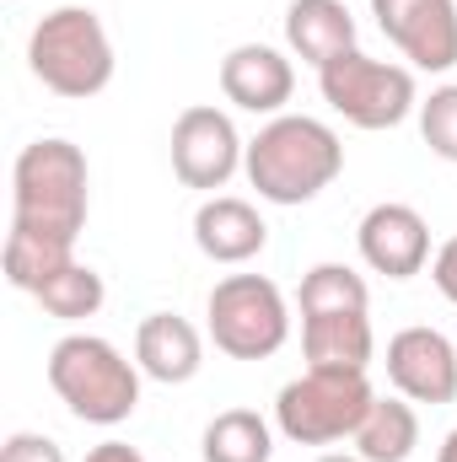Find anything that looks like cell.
<instances>
[{"label": "cell", "instance_id": "8992f818", "mask_svg": "<svg viewBox=\"0 0 457 462\" xmlns=\"http://www.w3.org/2000/svg\"><path fill=\"white\" fill-rule=\"evenodd\" d=\"M318 87H323V103L355 129H398L420 108L415 70L382 65V60H371L360 49H344L340 60H329L318 70Z\"/></svg>", "mask_w": 457, "mask_h": 462}, {"label": "cell", "instance_id": "7c38bea8", "mask_svg": "<svg viewBox=\"0 0 457 462\" xmlns=\"http://www.w3.org/2000/svg\"><path fill=\"white\" fill-rule=\"evenodd\" d=\"M221 92L242 114H280L296 92V70L269 43H237L221 60Z\"/></svg>", "mask_w": 457, "mask_h": 462}, {"label": "cell", "instance_id": "d6986e66", "mask_svg": "<svg viewBox=\"0 0 457 462\" xmlns=\"http://www.w3.org/2000/svg\"><path fill=\"white\" fill-rule=\"evenodd\" d=\"M200 452H205V462H269L275 457V436L253 409H227V414H216L205 425Z\"/></svg>", "mask_w": 457, "mask_h": 462}, {"label": "cell", "instance_id": "9c48e42d", "mask_svg": "<svg viewBox=\"0 0 457 462\" xmlns=\"http://www.w3.org/2000/svg\"><path fill=\"white\" fill-rule=\"evenodd\" d=\"M371 16L415 70L457 65V0H371Z\"/></svg>", "mask_w": 457, "mask_h": 462}, {"label": "cell", "instance_id": "9a60e30c", "mask_svg": "<svg viewBox=\"0 0 457 462\" xmlns=\"http://www.w3.org/2000/svg\"><path fill=\"white\" fill-rule=\"evenodd\" d=\"M302 349L312 371H366L377 339H371V318L366 312H318L302 318Z\"/></svg>", "mask_w": 457, "mask_h": 462}, {"label": "cell", "instance_id": "ba28073f", "mask_svg": "<svg viewBox=\"0 0 457 462\" xmlns=\"http://www.w3.org/2000/svg\"><path fill=\"white\" fill-rule=\"evenodd\" d=\"M242 156H247V145H242L237 124L221 108L194 103V108L178 114V124H173V172H178L183 189H227L231 172L242 167Z\"/></svg>", "mask_w": 457, "mask_h": 462}, {"label": "cell", "instance_id": "8fae6325", "mask_svg": "<svg viewBox=\"0 0 457 462\" xmlns=\"http://www.w3.org/2000/svg\"><path fill=\"white\" fill-rule=\"evenodd\" d=\"M355 242H360V258L387 280H415L431 263V226L415 205H393V199L371 205L360 216Z\"/></svg>", "mask_w": 457, "mask_h": 462}, {"label": "cell", "instance_id": "277c9868", "mask_svg": "<svg viewBox=\"0 0 457 462\" xmlns=\"http://www.w3.org/2000/svg\"><path fill=\"white\" fill-rule=\"evenodd\" d=\"M49 387L87 425H124L140 403V365L98 334H65L49 349Z\"/></svg>", "mask_w": 457, "mask_h": 462}, {"label": "cell", "instance_id": "7a4b0ae2", "mask_svg": "<svg viewBox=\"0 0 457 462\" xmlns=\"http://www.w3.org/2000/svg\"><path fill=\"white\" fill-rule=\"evenodd\" d=\"M242 172L258 189V199H269V205H307L344 172V145L323 118L275 114L247 140Z\"/></svg>", "mask_w": 457, "mask_h": 462}, {"label": "cell", "instance_id": "2e32d148", "mask_svg": "<svg viewBox=\"0 0 457 462\" xmlns=\"http://www.w3.org/2000/svg\"><path fill=\"white\" fill-rule=\"evenodd\" d=\"M285 43L307 65H329L344 49H355V16L344 0H291L285 11Z\"/></svg>", "mask_w": 457, "mask_h": 462}, {"label": "cell", "instance_id": "3957f363", "mask_svg": "<svg viewBox=\"0 0 457 462\" xmlns=\"http://www.w3.org/2000/svg\"><path fill=\"white\" fill-rule=\"evenodd\" d=\"M27 65L54 97L87 103L114 81V38L92 5H60L33 27Z\"/></svg>", "mask_w": 457, "mask_h": 462}, {"label": "cell", "instance_id": "e0dca14e", "mask_svg": "<svg viewBox=\"0 0 457 462\" xmlns=\"http://www.w3.org/2000/svg\"><path fill=\"white\" fill-rule=\"evenodd\" d=\"M350 441L366 462H409L420 447V414L409 398H377Z\"/></svg>", "mask_w": 457, "mask_h": 462}, {"label": "cell", "instance_id": "52a82bcc", "mask_svg": "<svg viewBox=\"0 0 457 462\" xmlns=\"http://www.w3.org/2000/svg\"><path fill=\"white\" fill-rule=\"evenodd\" d=\"M210 339L231 360H269L291 339V312L275 280L264 274H227L210 291Z\"/></svg>", "mask_w": 457, "mask_h": 462}, {"label": "cell", "instance_id": "6da1fadb", "mask_svg": "<svg viewBox=\"0 0 457 462\" xmlns=\"http://www.w3.org/2000/svg\"><path fill=\"white\" fill-rule=\"evenodd\" d=\"M87 210H92V172L81 145L60 134L22 145L11 167V236H33L76 253V236L87 231Z\"/></svg>", "mask_w": 457, "mask_h": 462}, {"label": "cell", "instance_id": "7402d4cb", "mask_svg": "<svg viewBox=\"0 0 457 462\" xmlns=\"http://www.w3.org/2000/svg\"><path fill=\"white\" fill-rule=\"evenodd\" d=\"M0 462H65V452H60V441H49L38 430H16V436H5Z\"/></svg>", "mask_w": 457, "mask_h": 462}, {"label": "cell", "instance_id": "44dd1931", "mask_svg": "<svg viewBox=\"0 0 457 462\" xmlns=\"http://www.w3.org/2000/svg\"><path fill=\"white\" fill-rule=\"evenodd\" d=\"M420 134H425V145L442 162H457V81L452 87H436L420 103Z\"/></svg>", "mask_w": 457, "mask_h": 462}, {"label": "cell", "instance_id": "30bf717a", "mask_svg": "<svg viewBox=\"0 0 457 462\" xmlns=\"http://www.w3.org/2000/svg\"><path fill=\"white\" fill-rule=\"evenodd\" d=\"M387 382L409 403H452L457 398V345L442 328H404L387 339Z\"/></svg>", "mask_w": 457, "mask_h": 462}, {"label": "cell", "instance_id": "cb8c5ba5", "mask_svg": "<svg viewBox=\"0 0 457 462\" xmlns=\"http://www.w3.org/2000/svg\"><path fill=\"white\" fill-rule=\"evenodd\" d=\"M87 462H145V457H140L129 441H103V447H92V452H87Z\"/></svg>", "mask_w": 457, "mask_h": 462}, {"label": "cell", "instance_id": "5bb4252c", "mask_svg": "<svg viewBox=\"0 0 457 462\" xmlns=\"http://www.w3.org/2000/svg\"><path fill=\"white\" fill-rule=\"evenodd\" d=\"M194 242L210 263H247L264 253L269 242V226L264 216L247 205V199H231V194H216L194 210Z\"/></svg>", "mask_w": 457, "mask_h": 462}, {"label": "cell", "instance_id": "5b68a950", "mask_svg": "<svg viewBox=\"0 0 457 462\" xmlns=\"http://www.w3.org/2000/svg\"><path fill=\"white\" fill-rule=\"evenodd\" d=\"M371 403H377V393H371L366 371H312L307 365V376L280 387L275 425L296 447H334V441L360 430Z\"/></svg>", "mask_w": 457, "mask_h": 462}, {"label": "cell", "instance_id": "d4e9b609", "mask_svg": "<svg viewBox=\"0 0 457 462\" xmlns=\"http://www.w3.org/2000/svg\"><path fill=\"white\" fill-rule=\"evenodd\" d=\"M436 462H457V430L442 441V452H436Z\"/></svg>", "mask_w": 457, "mask_h": 462}, {"label": "cell", "instance_id": "ac0fdd59", "mask_svg": "<svg viewBox=\"0 0 457 462\" xmlns=\"http://www.w3.org/2000/svg\"><path fill=\"white\" fill-rule=\"evenodd\" d=\"M38 307L49 312V318H60V323H81V318H98L103 312V301H108V291H103V274L92 269V263H81V258H70L60 274H49L38 291Z\"/></svg>", "mask_w": 457, "mask_h": 462}, {"label": "cell", "instance_id": "484cf974", "mask_svg": "<svg viewBox=\"0 0 457 462\" xmlns=\"http://www.w3.org/2000/svg\"><path fill=\"white\" fill-rule=\"evenodd\" d=\"M318 462H366V457H360V452H355V457H344V452H329V457H318Z\"/></svg>", "mask_w": 457, "mask_h": 462}, {"label": "cell", "instance_id": "ffe728a7", "mask_svg": "<svg viewBox=\"0 0 457 462\" xmlns=\"http://www.w3.org/2000/svg\"><path fill=\"white\" fill-rule=\"evenodd\" d=\"M371 296H366V280L350 269V263H318L302 274V318H318V312H366Z\"/></svg>", "mask_w": 457, "mask_h": 462}, {"label": "cell", "instance_id": "603a6c76", "mask_svg": "<svg viewBox=\"0 0 457 462\" xmlns=\"http://www.w3.org/2000/svg\"><path fill=\"white\" fill-rule=\"evenodd\" d=\"M431 280H436V291L457 307V236L436 247V258H431Z\"/></svg>", "mask_w": 457, "mask_h": 462}, {"label": "cell", "instance_id": "4fadbf2b", "mask_svg": "<svg viewBox=\"0 0 457 462\" xmlns=\"http://www.w3.org/2000/svg\"><path fill=\"white\" fill-rule=\"evenodd\" d=\"M135 365L162 382V387H183L200 376L205 365V345H200V328L178 312H151L140 328H135Z\"/></svg>", "mask_w": 457, "mask_h": 462}]
</instances>
